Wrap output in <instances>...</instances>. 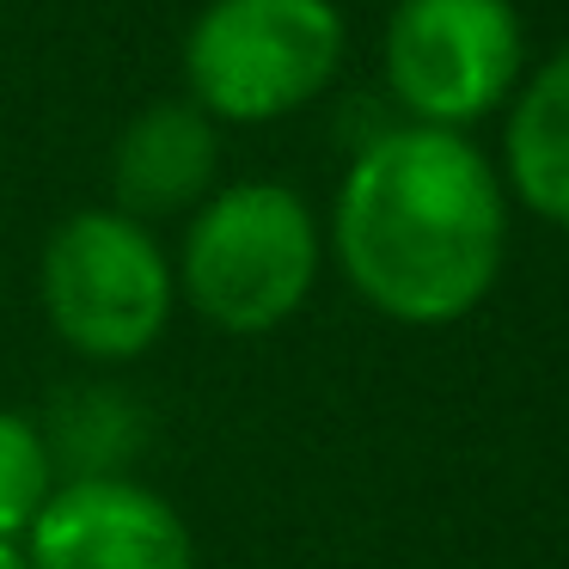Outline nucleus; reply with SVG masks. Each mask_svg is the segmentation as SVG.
<instances>
[{
    "label": "nucleus",
    "mask_w": 569,
    "mask_h": 569,
    "mask_svg": "<svg viewBox=\"0 0 569 569\" xmlns=\"http://www.w3.org/2000/svg\"><path fill=\"white\" fill-rule=\"evenodd\" d=\"M337 258L398 325L471 312L502 263V190L483 153L429 123L368 141L337 197Z\"/></svg>",
    "instance_id": "1"
},
{
    "label": "nucleus",
    "mask_w": 569,
    "mask_h": 569,
    "mask_svg": "<svg viewBox=\"0 0 569 569\" xmlns=\"http://www.w3.org/2000/svg\"><path fill=\"white\" fill-rule=\"evenodd\" d=\"M343 62L331 0H209L184 38L190 99L227 123H270L319 99Z\"/></svg>",
    "instance_id": "2"
},
{
    "label": "nucleus",
    "mask_w": 569,
    "mask_h": 569,
    "mask_svg": "<svg viewBox=\"0 0 569 569\" xmlns=\"http://www.w3.org/2000/svg\"><path fill=\"white\" fill-rule=\"evenodd\" d=\"M184 295L233 337L276 331L319 276V227L288 184H227L184 233Z\"/></svg>",
    "instance_id": "3"
},
{
    "label": "nucleus",
    "mask_w": 569,
    "mask_h": 569,
    "mask_svg": "<svg viewBox=\"0 0 569 569\" xmlns=\"http://www.w3.org/2000/svg\"><path fill=\"white\" fill-rule=\"evenodd\" d=\"M43 307L62 343L92 361H129L160 343L172 319V270L141 221L87 209L56 227L43 251Z\"/></svg>",
    "instance_id": "4"
},
{
    "label": "nucleus",
    "mask_w": 569,
    "mask_h": 569,
    "mask_svg": "<svg viewBox=\"0 0 569 569\" xmlns=\"http://www.w3.org/2000/svg\"><path fill=\"white\" fill-rule=\"evenodd\" d=\"M520 74V19L508 0H398L386 80L429 129L483 117Z\"/></svg>",
    "instance_id": "5"
},
{
    "label": "nucleus",
    "mask_w": 569,
    "mask_h": 569,
    "mask_svg": "<svg viewBox=\"0 0 569 569\" xmlns=\"http://www.w3.org/2000/svg\"><path fill=\"white\" fill-rule=\"evenodd\" d=\"M31 569H190V532L166 496L129 478H68L26 532Z\"/></svg>",
    "instance_id": "6"
},
{
    "label": "nucleus",
    "mask_w": 569,
    "mask_h": 569,
    "mask_svg": "<svg viewBox=\"0 0 569 569\" xmlns=\"http://www.w3.org/2000/svg\"><path fill=\"white\" fill-rule=\"evenodd\" d=\"M214 160H221V141H214V117L202 104H148L111 153V184L123 202L117 214H129V221L178 214L214 184Z\"/></svg>",
    "instance_id": "7"
},
{
    "label": "nucleus",
    "mask_w": 569,
    "mask_h": 569,
    "mask_svg": "<svg viewBox=\"0 0 569 569\" xmlns=\"http://www.w3.org/2000/svg\"><path fill=\"white\" fill-rule=\"evenodd\" d=\"M508 178L532 214L569 227V50L527 80L508 117Z\"/></svg>",
    "instance_id": "8"
},
{
    "label": "nucleus",
    "mask_w": 569,
    "mask_h": 569,
    "mask_svg": "<svg viewBox=\"0 0 569 569\" xmlns=\"http://www.w3.org/2000/svg\"><path fill=\"white\" fill-rule=\"evenodd\" d=\"M56 496V453L26 417L0 410V545H19Z\"/></svg>",
    "instance_id": "9"
},
{
    "label": "nucleus",
    "mask_w": 569,
    "mask_h": 569,
    "mask_svg": "<svg viewBox=\"0 0 569 569\" xmlns=\"http://www.w3.org/2000/svg\"><path fill=\"white\" fill-rule=\"evenodd\" d=\"M0 569H31V563H26V551H19V545H0Z\"/></svg>",
    "instance_id": "10"
}]
</instances>
